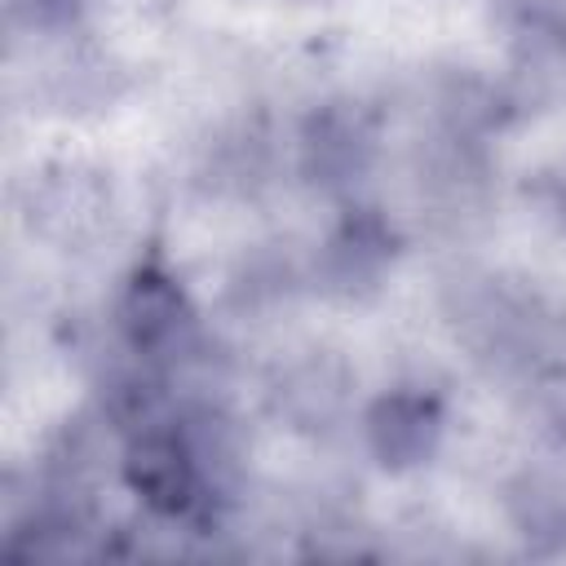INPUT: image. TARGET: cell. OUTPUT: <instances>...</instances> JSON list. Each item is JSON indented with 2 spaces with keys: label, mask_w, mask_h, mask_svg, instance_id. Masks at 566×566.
<instances>
[{
  "label": "cell",
  "mask_w": 566,
  "mask_h": 566,
  "mask_svg": "<svg viewBox=\"0 0 566 566\" xmlns=\"http://www.w3.org/2000/svg\"><path fill=\"white\" fill-rule=\"evenodd\" d=\"M124 482L128 491L159 517H195L212 495L199 469V455L181 424H155L128 438L124 447Z\"/></svg>",
  "instance_id": "6da1fadb"
},
{
  "label": "cell",
  "mask_w": 566,
  "mask_h": 566,
  "mask_svg": "<svg viewBox=\"0 0 566 566\" xmlns=\"http://www.w3.org/2000/svg\"><path fill=\"white\" fill-rule=\"evenodd\" d=\"M115 323L133 354L177 363L195 354V310L164 265H137L119 292Z\"/></svg>",
  "instance_id": "7a4b0ae2"
},
{
  "label": "cell",
  "mask_w": 566,
  "mask_h": 566,
  "mask_svg": "<svg viewBox=\"0 0 566 566\" xmlns=\"http://www.w3.org/2000/svg\"><path fill=\"white\" fill-rule=\"evenodd\" d=\"M376 159V119L363 102H327L301 128V172L318 190H349Z\"/></svg>",
  "instance_id": "3957f363"
},
{
  "label": "cell",
  "mask_w": 566,
  "mask_h": 566,
  "mask_svg": "<svg viewBox=\"0 0 566 566\" xmlns=\"http://www.w3.org/2000/svg\"><path fill=\"white\" fill-rule=\"evenodd\" d=\"M394 252H398V239L389 221L371 208H358L318 248V261H314L318 287L340 301H363L380 287L385 270L394 265Z\"/></svg>",
  "instance_id": "277c9868"
},
{
  "label": "cell",
  "mask_w": 566,
  "mask_h": 566,
  "mask_svg": "<svg viewBox=\"0 0 566 566\" xmlns=\"http://www.w3.org/2000/svg\"><path fill=\"white\" fill-rule=\"evenodd\" d=\"M363 429H367V447L380 460V469L407 473L438 451L442 402L433 394H420V389H389L367 407Z\"/></svg>",
  "instance_id": "5b68a950"
},
{
  "label": "cell",
  "mask_w": 566,
  "mask_h": 566,
  "mask_svg": "<svg viewBox=\"0 0 566 566\" xmlns=\"http://www.w3.org/2000/svg\"><path fill=\"white\" fill-rule=\"evenodd\" d=\"M509 513L517 522V531L539 544V548H557L566 544V495L557 482L526 473L513 491H509Z\"/></svg>",
  "instance_id": "8992f818"
},
{
  "label": "cell",
  "mask_w": 566,
  "mask_h": 566,
  "mask_svg": "<svg viewBox=\"0 0 566 566\" xmlns=\"http://www.w3.org/2000/svg\"><path fill=\"white\" fill-rule=\"evenodd\" d=\"M345 371L340 363H327V358H314V363H301L292 376H287V389H279V402H287V411L296 420H327L336 416L340 398H345Z\"/></svg>",
  "instance_id": "52a82bcc"
},
{
  "label": "cell",
  "mask_w": 566,
  "mask_h": 566,
  "mask_svg": "<svg viewBox=\"0 0 566 566\" xmlns=\"http://www.w3.org/2000/svg\"><path fill=\"white\" fill-rule=\"evenodd\" d=\"M13 18L31 31H66L80 22V0H13Z\"/></svg>",
  "instance_id": "ba28073f"
}]
</instances>
